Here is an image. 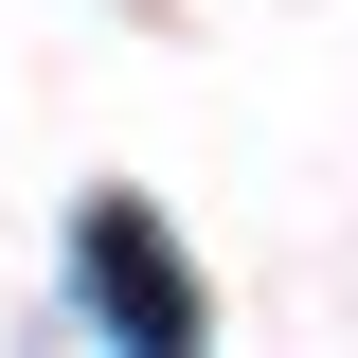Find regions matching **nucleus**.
Segmentation results:
<instances>
[{
    "label": "nucleus",
    "mask_w": 358,
    "mask_h": 358,
    "mask_svg": "<svg viewBox=\"0 0 358 358\" xmlns=\"http://www.w3.org/2000/svg\"><path fill=\"white\" fill-rule=\"evenodd\" d=\"M72 305L108 322L126 358H197V268L162 251L143 197H90V215H72Z\"/></svg>",
    "instance_id": "obj_1"
}]
</instances>
